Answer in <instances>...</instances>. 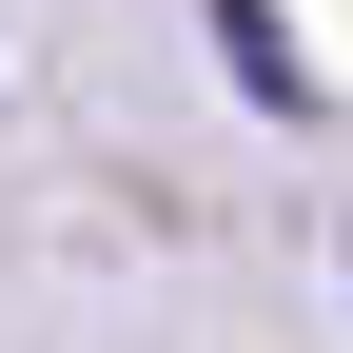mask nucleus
<instances>
[{"instance_id":"1","label":"nucleus","mask_w":353,"mask_h":353,"mask_svg":"<svg viewBox=\"0 0 353 353\" xmlns=\"http://www.w3.org/2000/svg\"><path fill=\"white\" fill-rule=\"evenodd\" d=\"M196 20H216V59H236V99H255V118H314V59H294L275 0H196Z\"/></svg>"}]
</instances>
